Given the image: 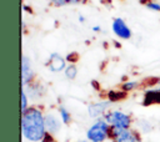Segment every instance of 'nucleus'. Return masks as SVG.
<instances>
[{
	"instance_id": "obj_11",
	"label": "nucleus",
	"mask_w": 160,
	"mask_h": 142,
	"mask_svg": "<svg viewBox=\"0 0 160 142\" xmlns=\"http://www.w3.org/2000/svg\"><path fill=\"white\" fill-rule=\"evenodd\" d=\"M64 72H65L66 78L74 80L76 77V75H78V67L75 66V64H70V65L66 66V69L64 70Z\"/></svg>"
},
{
	"instance_id": "obj_22",
	"label": "nucleus",
	"mask_w": 160,
	"mask_h": 142,
	"mask_svg": "<svg viewBox=\"0 0 160 142\" xmlns=\"http://www.w3.org/2000/svg\"><path fill=\"white\" fill-rule=\"evenodd\" d=\"M79 142H88V141H79Z\"/></svg>"
},
{
	"instance_id": "obj_13",
	"label": "nucleus",
	"mask_w": 160,
	"mask_h": 142,
	"mask_svg": "<svg viewBox=\"0 0 160 142\" xmlns=\"http://www.w3.org/2000/svg\"><path fill=\"white\" fill-rule=\"evenodd\" d=\"M86 0H52V2L56 6H64L66 4H79V2H85Z\"/></svg>"
},
{
	"instance_id": "obj_3",
	"label": "nucleus",
	"mask_w": 160,
	"mask_h": 142,
	"mask_svg": "<svg viewBox=\"0 0 160 142\" xmlns=\"http://www.w3.org/2000/svg\"><path fill=\"white\" fill-rule=\"evenodd\" d=\"M105 121L111 125V127L128 130L130 127V117L121 111H111L105 116Z\"/></svg>"
},
{
	"instance_id": "obj_17",
	"label": "nucleus",
	"mask_w": 160,
	"mask_h": 142,
	"mask_svg": "<svg viewBox=\"0 0 160 142\" xmlns=\"http://www.w3.org/2000/svg\"><path fill=\"white\" fill-rule=\"evenodd\" d=\"M146 7L150 9V10H154V11H160V5L156 4V2H151V1H149V2L146 4Z\"/></svg>"
},
{
	"instance_id": "obj_8",
	"label": "nucleus",
	"mask_w": 160,
	"mask_h": 142,
	"mask_svg": "<svg viewBox=\"0 0 160 142\" xmlns=\"http://www.w3.org/2000/svg\"><path fill=\"white\" fill-rule=\"evenodd\" d=\"M160 103V88H154L149 90L144 95V106H150V105H159Z\"/></svg>"
},
{
	"instance_id": "obj_15",
	"label": "nucleus",
	"mask_w": 160,
	"mask_h": 142,
	"mask_svg": "<svg viewBox=\"0 0 160 142\" xmlns=\"http://www.w3.org/2000/svg\"><path fill=\"white\" fill-rule=\"evenodd\" d=\"M28 110V97H26V92L25 88H21V111H26Z\"/></svg>"
},
{
	"instance_id": "obj_6",
	"label": "nucleus",
	"mask_w": 160,
	"mask_h": 142,
	"mask_svg": "<svg viewBox=\"0 0 160 142\" xmlns=\"http://www.w3.org/2000/svg\"><path fill=\"white\" fill-rule=\"evenodd\" d=\"M65 61H66V59L61 57L60 54L52 52V54L49 56V60H48L46 66H48V69H49L50 71H52V72H60V71H62V70L66 69Z\"/></svg>"
},
{
	"instance_id": "obj_16",
	"label": "nucleus",
	"mask_w": 160,
	"mask_h": 142,
	"mask_svg": "<svg viewBox=\"0 0 160 142\" xmlns=\"http://www.w3.org/2000/svg\"><path fill=\"white\" fill-rule=\"evenodd\" d=\"M136 86H138V82H136V81H129V82H125V83L122 85V90H124V91L134 90Z\"/></svg>"
},
{
	"instance_id": "obj_7",
	"label": "nucleus",
	"mask_w": 160,
	"mask_h": 142,
	"mask_svg": "<svg viewBox=\"0 0 160 142\" xmlns=\"http://www.w3.org/2000/svg\"><path fill=\"white\" fill-rule=\"evenodd\" d=\"M32 67H31V61L28 56H22L21 57V82L25 86L26 83H30L31 78H32Z\"/></svg>"
},
{
	"instance_id": "obj_12",
	"label": "nucleus",
	"mask_w": 160,
	"mask_h": 142,
	"mask_svg": "<svg viewBox=\"0 0 160 142\" xmlns=\"http://www.w3.org/2000/svg\"><path fill=\"white\" fill-rule=\"evenodd\" d=\"M59 112H60V118L62 120V122L64 123H69L70 122V112L65 107H60Z\"/></svg>"
},
{
	"instance_id": "obj_19",
	"label": "nucleus",
	"mask_w": 160,
	"mask_h": 142,
	"mask_svg": "<svg viewBox=\"0 0 160 142\" xmlns=\"http://www.w3.org/2000/svg\"><path fill=\"white\" fill-rule=\"evenodd\" d=\"M92 30H94V31H100V27H99V26H94Z\"/></svg>"
},
{
	"instance_id": "obj_18",
	"label": "nucleus",
	"mask_w": 160,
	"mask_h": 142,
	"mask_svg": "<svg viewBox=\"0 0 160 142\" xmlns=\"http://www.w3.org/2000/svg\"><path fill=\"white\" fill-rule=\"evenodd\" d=\"M41 142H56V141H55L50 135H45V137L41 140Z\"/></svg>"
},
{
	"instance_id": "obj_5",
	"label": "nucleus",
	"mask_w": 160,
	"mask_h": 142,
	"mask_svg": "<svg viewBox=\"0 0 160 142\" xmlns=\"http://www.w3.org/2000/svg\"><path fill=\"white\" fill-rule=\"evenodd\" d=\"M112 31L114 34L119 37V39H124V40H128L131 37V30L129 29V26L126 25V22L120 19V17H116L112 20Z\"/></svg>"
},
{
	"instance_id": "obj_4",
	"label": "nucleus",
	"mask_w": 160,
	"mask_h": 142,
	"mask_svg": "<svg viewBox=\"0 0 160 142\" xmlns=\"http://www.w3.org/2000/svg\"><path fill=\"white\" fill-rule=\"evenodd\" d=\"M110 136L116 141V142H141L140 137L138 133L122 128H116V127H110Z\"/></svg>"
},
{
	"instance_id": "obj_20",
	"label": "nucleus",
	"mask_w": 160,
	"mask_h": 142,
	"mask_svg": "<svg viewBox=\"0 0 160 142\" xmlns=\"http://www.w3.org/2000/svg\"><path fill=\"white\" fill-rule=\"evenodd\" d=\"M84 20H85V19H84V17H82V16H80V17H79V21H81V22H82V21H84Z\"/></svg>"
},
{
	"instance_id": "obj_21",
	"label": "nucleus",
	"mask_w": 160,
	"mask_h": 142,
	"mask_svg": "<svg viewBox=\"0 0 160 142\" xmlns=\"http://www.w3.org/2000/svg\"><path fill=\"white\" fill-rule=\"evenodd\" d=\"M158 85H159V87H160V78H158Z\"/></svg>"
},
{
	"instance_id": "obj_10",
	"label": "nucleus",
	"mask_w": 160,
	"mask_h": 142,
	"mask_svg": "<svg viewBox=\"0 0 160 142\" xmlns=\"http://www.w3.org/2000/svg\"><path fill=\"white\" fill-rule=\"evenodd\" d=\"M45 128L49 133H55L60 128V121L54 115L45 116Z\"/></svg>"
},
{
	"instance_id": "obj_1",
	"label": "nucleus",
	"mask_w": 160,
	"mask_h": 142,
	"mask_svg": "<svg viewBox=\"0 0 160 142\" xmlns=\"http://www.w3.org/2000/svg\"><path fill=\"white\" fill-rule=\"evenodd\" d=\"M21 130L26 140L31 142L41 141L45 137V117H42L41 111L30 107L22 112L21 117Z\"/></svg>"
},
{
	"instance_id": "obj_2",
	"label": "nucleus",
	"mask_w": 160,
	"mask_h": 142,
	"mask_svg": "<svg viewBox=\"0 0 160 142\" xmlns=\"http://www.w3.org/2000/svg\"><path fill=\"white\" fill-rule=\"evenodd\" d=\"M110 136V127L105 120H98L86 132V137L91 142H102Z\"/></svg>"
},
{
	"instance_id": "obj_14",
	"label": "nucleus",
	"mask_w": 160,
	"mask_h": 142,
	"mask_svg": "<svg viewBox=\"0 0 160 142\" xmlns=\"http://www.w3.org/2000/svg\"><path fill=\"white\" fill-rule=\"evenodd\" d=\"M124 97H125L124 92H120V91H110L109 92V101H118Z\"/></svg>"
},
{
	"instance_id": "obj_9",
	"label": "nucleus",
	"mask_w": 160,
	"mask_h": 142,
	"mask_svg": "<svg viewBox=\"0 0 160 142\" xmlns=\"http://www.w3.org/2000/svg\"><path fill=\"white\" fill-rule=\"evenodd\" d=\"M109 105H110V101H101V102H98V103H92V105H90L89 108H88L89 115H90L91 117H98L99 115L104 113V112L108 110Z\"/></svg>"
}]
</instances>
